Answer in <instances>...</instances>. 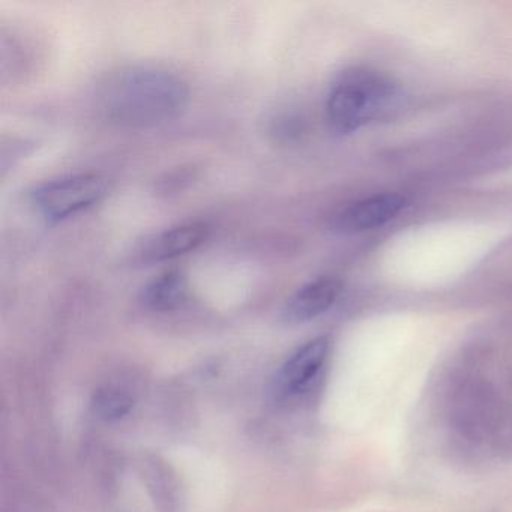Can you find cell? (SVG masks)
Wrapping results in <instances>:
<instances>
[{
    "label": "cell",
    "mask_w": 512,
    "mask_h": 512,
    "mask_svg": "<svg viewBox=\"0 0 512 512\" xmlns=\"http://www.w3.org/2000/svg\"><path fill=\"white\" fill-rule=\"evenodd\" d=\"M331 343L319 337L299 347L281 368L278 386L284 394L298 395L307 392L322 373L328 361Z\"/></svg>",
    "instance_id": "52a82bcc"
},
{
    "label": "cell",
    "mask_w": 512,
    "mask_h": 512,
    "mask_svg": "<svg viewBox=\"0 0 512 512\" xmlns=\"http://www.w3.org/2000/svg\"><path fill=\"white\" fill-rule=\"evenodd\" d=\"M451 419L461 437L481 451L512 458V404L490 383L464 379L451 394Z\"/></svg>",
    "instance_id": "7a4b0ae2"
},
{
    "label": "cell",
    "mask_w": 512,
    "mask_h": 512,
    "mask_svg": "<svg viewBox=\"0 0 512 512\" xmlns=\"http://www.w3.org/2000/svg\"><path fill=\"white\" fill-rule=\"evenodd\" d=\"M343 283L338 278L320 277L296 290L286 304L281 317L289 325L311 322L325 314L340 298Z\"/></svg>",
    "instance_id": "ba28073f"
},
{
    "label": "cell",
    "mask_w": 512,
    "mask_h": 512,
    "mask_svg": "<svg viewBox=\"0 0 512 512\" xmlns=\"http://www.w3.org/2000/svg\"><path fill=\"white\" fill-rule=\"evenodd\" d=\"M406 206V199L398 194H376L350 203L335 214L331 230L338 235H358L379 229L394 220Z\"/></svg>",
    "instance_id": "8992f818"
},
{
    "label": "cell",
    "mask_w": 512,
    "mask_h": 512,
    "mask_svg": "<svg viewBox=\"0 0 512 512\" xmlns=\"http://www.w3.org/2000/svg\"><path fill=\"white\" fill-rule=\"evenodd\" d=\"M211 227L205 221H188L163 230L157 235L146 239L137 248L136 260L145 265L172 262L185 254L196 251L208 241Z\"/></svg>",
    "instance_id": "5b68a950"
},
{
    "label": "cell",
    "mask_w": 512,
    "mask_h": 512,
    "mask_svg": "<svg viewBox=\"0 0 512 512\" xmlns=\"http://www.w3.org/2000/svg\"><path fill=\"white\" fill-rule=\"evenodd\" d=\"M109 191V179L101 173H76L37 185L29 202L46 223L56 224L94 208Z\"/></svg>",
    "instance_id": "277c9868"
},
{
    "label": "cell",
    "mask_w": 512,
    "mask_h": 512,
    "mask_svg": "<svg viewBox=\"0 0 512 512\" xmlns=\"http://www.w3.org/2000/svg\"><path fill=\"white\" fill-rule=\"evenodd\" d=\"M187 298V277L179 269H169L146 284L140 301L148 310L167 313L181 307Z\"/></svg>",
    "instance_id": "9c48e42d"
},
{
    "label": "cell",
    "mask_w": 512,
    "mask_h": 512,
    "mask_svg": "<svg viewBox=\"0 0 512 512\" xmlns=\"http://www.w3.org/2000/svg\"><path fill=\"white\" fill-rule=\"evenodd\" d=\"M131 407H133V400L127 392L121 391V389L107 386L95 394V413L106 421H118V419L124 418L130 412Z\"/></svg>",
    "instance_id": "30bf717a"
},
{
    "label": "cell",
    "mask_w": 512,
    "mask_h": 512,
    "mask_svg": "<svg viewBox=\"0 0 512 512\" xmlns=\"http://www.w3.org/2000/svg\"><path fill=\"white\" fill-rule=\"evenodd\" d=\"M395 85L370 68H350L332 83L326 98L329 127L340 134L355 133L391 106Z\"/></svg>",
    "instance_id": "3957f363"
},
{
    "label": "cell",
    "mask_w": 512,
    "mask_h": 512,
    "mask_svg": "<svg viewBox=\"0 0 512 512\" xmlns=\"http://www.w3.org/2000/svg\"><path fill=\"white\" fill-rule=\"evenodd\" d=\"M190 100V89L179 74L158 65L116 68L95 91L104 121L127 130L157 127L178 118Z\"/></svg>",
    "instance_id": "6da1fadb"
}]
</instances>
